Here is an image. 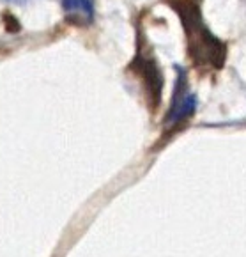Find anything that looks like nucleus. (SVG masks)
<instances>
[{"label":"nucleus","mask_w":246,"mask_h":257,"mask_svg":"<svg viewBox=\"0 0 246 257\" xmlns=\"http://www.w3.org/2000/svg\"><path fill=\"white\" fill-rule=\"evenodd\" d=\"M170 6L179 13V18L182 20L186 41H188V53L193 64L198 68L200 66L212 69L221 68L227 55V48L204 25L198 0H170Z\"/></svg>","instance_id":"f257e3e1"},{"label":"nucleus","mask_w":246,"mask_h":257,"mask_svg":"<svg viewBox=\"0 0 246 257\" xmlns=\"http://www.w3.org/2000/svg\"><path fill=\"white\" fill-rule=\"evenodd\" d=\"M62 6L73 23H78V25L91 23L92 15H94L91 0H62Z\"/></svg>","instance_id":"f03ea898"},{"label":"nucleus","mask_w":246,"mask_h":257,"mask_svg":"<svg viewBox=\"0 0 246 257\" xmlns=\"http://www.w3.org/2000/svg\"><path fill=\"white\" fill-rule=\"evenodd\" d=\"M8 2H20V0H8Z\"/></svg>","instance_id":"7ed1b4c3"}]
</instances>
